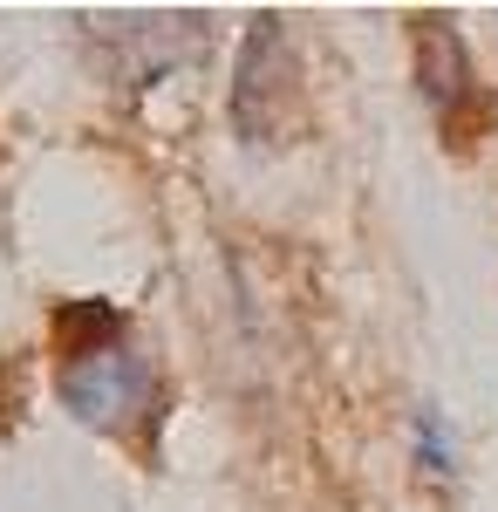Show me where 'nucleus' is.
<instances>
[{
    "mask_svg": "<svg viewBox=\"0 0 498 512\" xmlns=\"http://www.w3.org/2000/svg\"><path fill=\"white\" fill-rule=\"evenodd\" d=\"M417 82H423V103L458 130V144H464V117H485V110H492L485 89H478V76H471V55H464L451 14L417 21Z\"/></svg>",
    "mask_w": 498,
    "mask_h": 512,
    "instance_id": "7ed1b4c3",
    "label": "nucleus"
},
{
    "mask_svg": "<svg viewBox=\"0 0 498 512\" xmlns=\"http://www.w3.org/2000/svg\"><path fill=\"white\" fill-rule=\"evenodd\" d=\"M294 103V41L280 14H253V28L239 41V62H232V130L267 144L273 130L287 123Z\"/></svg>",
    "mask_w": 498,
    "mask_h": 512,
    "instance_id": "f03ea898",
    "label": "nucleus"
},
{
    "mask_svg": "<svg viewBox=\"0 0 498 512\" xmlns=\"http://www.w3.org/2000/svg\"><path fill=\"white\" fill-rule=\"evenodd\" d=\"M417 465L423 478H451V431L437 424V410H417Z\"/></svg>",
    "mask_w": 498,
    "mask_h": 512,
    "instance_id": "20e7f679",
    "label": "nucleus"
},
{
    "mask_svg": "<svg viewBox=\"0 0 498 512\" xmlns=\"http://www.w3.org/2000/svg\"><path fill=\"white\" fill-rule=\"evenodd\" d=\"M55 396L89 431H137L157 417V369L130 349V321L110 301H69L55 315Z\"/></svg>",
    "mask_w": 498,
    "mask_h": 512,
    "instance_id": "f257e3e1",
    "label": "nucleus"
}]
</instances>
